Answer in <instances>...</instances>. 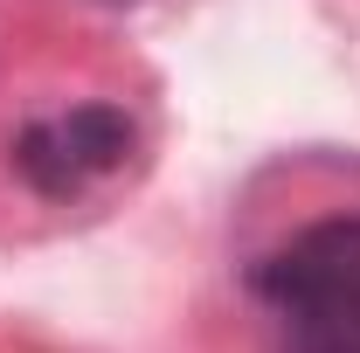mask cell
Listing matches in <instances>:
<instances>
[{"instance_id":"cell-1","label":"cell","mask_w":360,"mask_h":353,"mask_svg":"<svg viewBox=\"0 0 360 353\" xmlns=\"http://www.w3.org/2000/svg\"><path fill=\"white\" fill-rule=\"evenodd\" d=\"M277 353H360V215L291 229L250 270Z\"/></svg>"},{"instance_id":"cell-2","label":"cell","mask_w":360,"mask_h":353,"mask_svg":"<svg viewBox=\"0 0 360 353\" xmlns=\"http://www.w3.org/2000/svg\"><path fill=\"white\" fill-rule=\"evenodd\" d=\"M125 153H132V118L118 104H70L14 132V174L42 201H77L118 174Z\"/></svg>"}]
</instances>
